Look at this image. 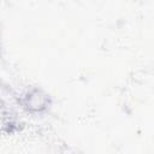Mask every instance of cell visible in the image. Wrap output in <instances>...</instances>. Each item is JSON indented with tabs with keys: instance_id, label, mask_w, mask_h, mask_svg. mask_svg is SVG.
I'll list each match as a JSON object with an SVG mask.
<instances>
[{
	"instance_id": "cell-1",
	"label": "cell",
	"mask_w": 154,
	"mask_h": 154,
	"mask_svg": "<svg viewBox=\"0 0 154 154\" xmlns=\"http://www.w3.org/2000/svg\"><path fill=\"white\" fill-rule=\"evenodd\" d=\"M19 105L25 112L30 114H42L51 108L52 97L45 89L30 87L20 94Z\"/></svg>"
}]
</instances>
